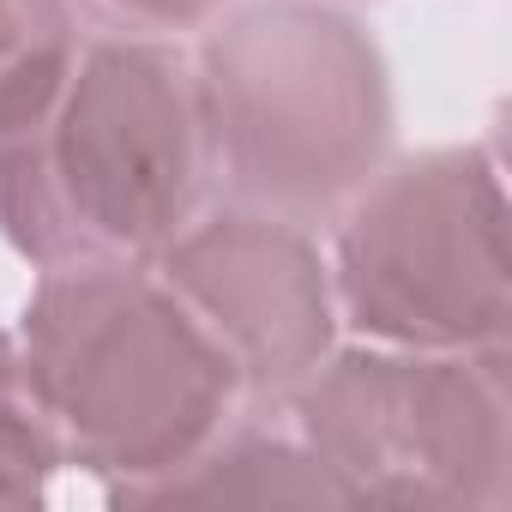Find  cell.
<instances>
[{
    "label": "cell",
    "instance_id": "6da1fadb",
    "mask_svg": "<svg viewBox=\"0 0 512 512\" xmlns=\"http://www.w3.org/2000/svg\"><path fill=\"white\" fill-rule=\"evenodd\" d=\"M205 193L211 157L181 43L97 37L31 121L0 133V241L37 272L151 266Z\"/></svg>",
    "mask_w": 512,
    "mask_h": 512
},
{
    "label": "cell",
    "instance_id": "7a4b0ae2",
    "mask_svg": "<svg viewBox=\"0 0 512 512\" xmlns=\"http://www.w3.org/2000/svg\"><path fill=\"white\" fill-rule=\"evenodd\" d=\"M193 61L211 181L235 205L332 223L392 157V73L338 0L223 7Z\"/></svg>",
    "mask_w": 512,
    "mask_h": 512
},
{
    "label": "cell",
    "instance_id": "3957f363",
    "mask_svg": "<svg viewBox=\"0 0 512 512\" xmlns=\"http://www.w3.org/2000/svg\"><path fill=\"white\" fill-rule=\"evenodd\" d=\"M31 386L61 458L109 506L181 470L247 398L229 356L139 260L49 266L19 314Z\"/></svg>",
    "mask_w": 512,
    "mask_h": 512
},
{
    "label": "cell",
    "instance_id": "277c9868",
    "mask_svg": "<svg viewBox=\"0 0 512 512\" xmlns=\"http://www.w3.org/2000/svg\"><path fill=\"white\" fill-rule=\"evenodd\" d=\"M338 506L500 512L512 500L506 344H338L284 404Z\"/></svg>",
    "mask_w": 512,
    "mask_h": 512
},
{
    "label": "cell",
    "instance_id": "5b68a950",
    "mask_svg": "<svg viewBox=\"0 0 512 512\" xmlns=\"http://www.w3.org/2000/svg\"><path fill=\"white\" fill-rule=\"evenodd\" d=\"M338 320L392 350H488L512 326L506 175L494 145L386 157L332 217Z\"/></svg>",
    "mask_w": 512,
    "mask_h": 512
},
{
    "label": "cell",
    "instance_id": "8992f818",
    "mask_svg": "<svg viewBox=\"0 0 512 512\" xmlns=\"http://www.w3.org/2000/svg\"><path fill=\"white\" fill-rule=\"evenodd\" d=\"M151 272L229 356L241 398L278 410L344 338L332 260L308 223L260 205H205Z\"/></svg>",
    "mask_w": 512,
    "mask_h": 512
},
{
    "label": "cell",
    "instance_id": "52a82bcc",
    "mask_svg": "<svg viewBox=\"0 0 512 512\" xmlns=\"http://www.w3.org/2000/svg\"><path fill=\"white\" fill-rule=\"evenodd\" d=\"M121 506H338V494L290 422L235 410L181 470L145 482Z\"/></svg>",
    "mask_w": 512,
    "mask_h": 512
},
{
    "label": "cell",
    "instance_id": "ba28073f",
    "mask_svg": "<svg viewBox=\"0 0 512 512\" xmlns=\"http://www.w3.org/2000/svg\"><path fill=\"white\" fill-rule=\"evenodd\" d=\"M79 49L73 0H0V133L61 91Z\"/></svg>",
    "mask_w": 512,
    "mask_h": 512
},
{
    "label": "cell",
    "instance_id": "9c48e42d",
    "mask_svg": "<svg viewBox=\"0 0 512 512\" xmlns=\"http://www.w3.org/2000/svg\"><path fill=\"white\" fill-rule=\"evenodd\" d=\"M67 470L55 422L31 386L19 332H0V512H31Z\"/></svg>",
    "mask_w": 512,
    "mask_h": 512
},
{
    "label": "cell",
    "instance_id": "30bf717a",
    "mask_svg": "<svg viewBox=\"0 0 512 512\" xmlns=\"http://www.w3.org/2000/svg\"><path fill=\"white\" fill-rule=\"evenodd\" d=\"M229 0H73L79 25L103 37H151V43H181L187 31H205Z\"/></svg>",
    "mask_w": 512,
    "mask_h": 512
}]
</instances>
